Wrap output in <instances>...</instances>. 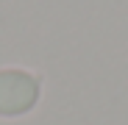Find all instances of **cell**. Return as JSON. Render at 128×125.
Wrapping results in <instances>:
<instances>
[{
	"label": "cell",
	"instance_id": "6da1fadb",
	"mask_svg": "<svg viewBox=\"0 0 128 125\" xmlns=\"http://www.w3.org/2000/svg\"><path fill=\"white\" fill-rule=\"evenodd\" d=\"M39 100V81L22 70H0V117H17Z\"/></svg>",
	"mask_w": 128,
	"mask_h": 125
}]
</instances>
